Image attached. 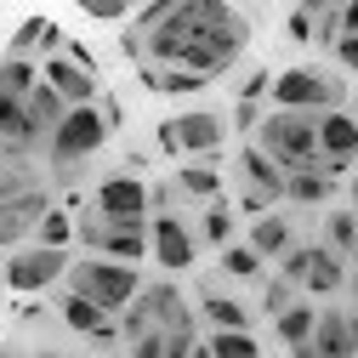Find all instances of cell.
Segmentation results:
<instances>
[{"mask_svg":"<svg viewBox=\"0 0 358 358\" xmlns=\"http://www.w3.org/2000/svg\"><path fill=\"white\" fill-rule=\"evenodd\" d=\"M188 52L176 57V69L182 74H199V80H216V74H228L245 46H250V23L234 12V6H222V0H194V29H188Z\"/></svg>","mask_w":358,"mask_h":358,"instance_id":"obj_1","label":"cell"},{"mask_svg":"<svg viewBox=\"0 0 358 358\" xmlns=\"http://www.w3.org/2000/svg\"><path fill=\"white\" fill-rule=\"evenodd\" d=\"M313 324H319V307H313V301H296L290 313H279V319H273V336H279L285 347H301V341L313 336Z\"/></svg>","mask_w":358,"mask_h":358,"instance_id":"obj_23","label":"cell"},{"mask_svg":"<svg viewBox=\"0 0 358 358\" xmlns=\"http://www.w3.org/2000/svg\"><path fill=\"white\" fill-rule=\"evenodd\" d=\"M69 250H46V245H23L6 256V267H0V279H6L17 296H40V290H52L57 279H69Z\"/></svg>","mask_w":358,"mask_h":358,"instance_id":"obj_7","label":"cell"},{"mask_svg":"<svg viewBox=\"0 0 358 358\" xmlns=\"http://www.w3.org/2000/svg\"><path fill=\"white\" fill-rule=\"evenodd\" d=\"M74 239L92 250V256H103V262H143L148 256V222H114V216H97L92 205H85L80 216H74Z\"/></svg>","mask_w":358,"mask_h":358,"instance_id":"obj_6","label":"cell"},{"mask_svg":"<svg viewBox=\"0 0 358 358\" xmlns=\"http://www.w3.org/2000/svg\"><path fill=\"white\" fill-rule=\"evenodd\" d=\"M285 29H290V40H296V46H313V6H290Z\"/></svg>","mask_w":358,"mask_h":358,"instance_id":"obj_36","label":"cell"},{"mask_svg":"<svg viewBox=\"0 0 358 358\" xmlns=\"http://www.w3.org/2000/svg\"><path fill=\"white\" fill-rule=\"evenodd\" d=\"M34 358H69V352H52V347H40V352H34Z\"/></svg>","mask_w":358,"mask_h":358,"instance_id":"obj_42","label":"cell"},{"mask_svg":"<svg viewBox=\"0 0 358 358\" xmlns=\"http://www.w3.org/2000/svg\"><path fill=\"white\" fill-rule=\"evenodd\" d=\"M245 245H250L262 262H267V256H285V250H290V222H285V216H256V228H250Z\"/></svg>","mask_w":358,"mask_h":358,"instance_id":"obj_20","label":"cell"},{"mask_svg":"<svg viewBox=\"0 0 358 358\" xmlns=\"http://www.w3.org/2000/svg\"><path fill=\"white\" fill-rule=\"evenodd\" d=\"M330 176H319V171H296V176H285V199H296V205H324L330 199Z\"/></svg>","mask_w":358,"mask_h":358,"instance_id":"obj_26","label":"cell"},{"mask_svg":"<svg viewBox=\"0 0 358 358\" xmlns=\"http://www.w3.org/2000/svg\"><path fill=\"white\" fill-rule=\"evenodd\" d=\"M188 358H210V347H205V341H199V347H194V352H188Z\"/></svg>","mask_w":358,"mask_h":358,"instance_id":"obj_43","label":"cell"},{"mask_svg":"<svg viewBox=\"0 0 358 358\" xmlns=\"http://www.w3.org/2000/svg\"><path fill=\"white\" fill-rule=\"evenodd\" d=\"M40 80H46L52 92L63 97V108H92V103L103 97V85H97V74H92V69H80V63H69L63 52H57L52 63H40Z\"/></svg>","mask_w":358,"mask_h":358,"instance_id":"obj_15","label":"cell"},{"mask_svg":"<svg viewBox=\"0 0 358 358\" xmlns=\"http://www.w3.org/2000/svg\"><path fill=\"white\" fill-rule=\"evenodd\" d=\"M341 285H347V267H341V256L319 245V256H313V267H307V290H313V296H336Z\"/></svg>","mask_w":358,"mask_h":358,"instance_id":"obj_21","label":"cell"},{"mask_svg":"<svg viewBox=\"0 0 358 358\" xmlns=\"http://www.w3.org/2000/svg\"><path fill=\"white\" fill-rule=\"evenodd\" d=\"M352 245H358V210H330L324 216V250L352 256Z\"/></svg>","mask_w":358,"mask_h":358,"instance_id":"obj_27","label":"cell"},{"mask_svg":"<svg viewBox=\"0 0 358 358\" xmlns=\"http://www.w3.org/2000/svg\"><path fill=\"white\" fill-rule=\"evenodd\" d=\"M347 194H352V205H358V171H352V176H347Z\"/></svg>","mask_w":358,"mask_h":358,"instance_id":"obj_41","label":"cell"},{"mask_svg":"<svg viewBox=\"0 0 358 358\" xmlns=\"http://www.w3.org/2000/svg\"><path fill=\"white\" fill-rule=\"evenodd\" d=\"M222 273H228V279H256L262 273V256L250 245H222Z\"/></svg>","mask_w":358,"mask_h":358,"instance_id":"obj_30","label":"cell"},{"mask_svg":"<svg viewBox=\"0 0 358 358\" xmlns=\"http://www.w3.org/2000/svg\"><path fill=\"white\" fill-rule=\"evenodd\" d=\"M92 210L114 222H148V182L143 176H108V182H97Z\"/></svg>","mask_w":358,"mask_h":358,"instance_id":"obj_14","label":"cell"},{"mask_svg":"<svg viewBox=\"0 0 358 358\" xmlns=\"http://www.w3.org/2000/svg\"><path fill=\"white\" fill-rule=\"evenodd\" d=\"M352 324H358V307H352Z\"/></svg>","mask_w":358,"mask_h":358,"instance_id":"obj_45","label":"cell"},{"mask_svg":"<svg viewBox=\"0 0 358 358\" xmlns=\"http://www.w3.org/2000/svg\"><path fill=\"white\" fill-rule=\"evenodd\" d=\"M205 347H210V358H262V347H256L250 330H216Z\"/></svg>","mask_w":358,"mask_h":358,"instance_id":"obj_29","label":"cell"},{"mask_svg":"<svg viewBox=\"0 0 358 358\" xmlns=\"http://www.w3.org/2000/svg\"><path fill=\"white\" fill-rule=\"evenodd\" d=\"M40 85V63H23V57H0V143L17 131L23 120V103Z\"/></svg>","mask_w":358,"mask_h":358,"instance_id":"obj_11","label":"cell"},{"mask_svg":"<svg viewBox=\"0 0 358 358\" xmlns=\"http://www.w3.org/2000/svg\"><path fill=\"white\" fill-rule=\"evenodd\" d=\"M148 250H154V262L165 273H182L194 262V250H199V239L188 234V222L171 210V216H148Z\"/></svg>","mask_w":358,"mask_h":358,"instance_id":"obj_13","label":"cell"},{"mask_svg":"<svg viewBox=\"0 0 358 358\" xmlns=\"http://www.w3.org/2000/svg\"><path fill=\"white\" fill-rule=\"evenodd\" d=\"M256 148L273 159L285 176H296V171H319V114H285V108H267V120L256 125Z\"/></svg>","mask_w":358,"mask_h":358,"instance_id":"obj_2","label":"cell"},{"mask_svg":"<svg viewBox=\"0 0 358 358\" xmlns=\"http://www.w3.org/2000/svg\"><path fill=\"white\" fill-rule=\"evenodd\" d=\"M159 148H165L171 159H182V154L210 159V154L222 148V114H210V108H188V114L165 120V125H159Z\"/></svg>","mask_w":358,"mask_h":358,"instance_id":"obj_8","label":"cell"},{"mask_svg":"<svg viewBox=\"0 0 358 358\" xmlns=\"http://www.w3.org/2000/svg\"><path fill=\"white\" fill-rule=\"evenodd\" d=\"M358 159V114L336 108L319 114V165H352Z\"/></svg>","mask_w":358,"mask_h":358,"instance_id":"obj_16","label":"cell"},{"mask_svg":"<svg viewBox=\"0 0 358 358\" xmlns=\"http://www.w3.org/2000/svg\"><path fill=\"white\" fill-rule=\"evenodd\" d=\"M148 330H154V324H148V313H143V307H125V336H131V341H143Z\"/></svg>","mask_w":358,"mask_h":358,"instance_id":"obj_38","label":"cell"},{"mask_svg":"<svg viewBox=\"0 0 358 358\" xmlns=\"http://www.w3.org/2000/svg\"><path fill=\"white\" fill-rule=\"evenodd\" d=\"M313 40H341V6H313Z\"/></svg>","mask_w":358,"mask_h":358,"instance_id":"obj_34","label":"cell"},{"mask_svg":"<svg viewBox=\"0 0 358 358\" xmlns=\"http://www.w3.org/2000/svg\"><path fill=\"white\" fill-rule=\"evenodd\" d=\"M57 46H63V29H57L52 17H23V23H17V34H12V52H6V57L34 63V52H40V57L52 63V57H57Z\"/></svg>","mask_w":358,"mask_h":358,"instance_id":"obj_17","label":"cell"},{"mask_svg":"<svg viewBox=\"0 0 358 358\" xmlns=\"http://www.w3.org/2000/svg\"><path fill=\"white\" fill-rule=\"evenodd\" d=\"M103 143H108L103 108H97V103H92V108H69L63 125L46 137V165H52V176H74V165H85Z\"/></svg>","mask_w":358,"mask_h":358,"instance_id":"obj_5","label":"cell"},{"mask_svg":"<svg viewBox=\"0 0 358 358\" xmlns=\"http://www.w3.org/2000/svg\"><path fill=\"white\" fill-rule=\"evenodd\" d=\"M290 307H296V285L273 279V285L262 290V313H267V319H279V313H290Z\"/></svg>","mask_w":358,"mask_h":358,"instance_id":"obj_33","label":"cell"},{"mask_svg":"<svg viewBox=\"0 0 358 358\" xmlns=\"http://www.w3.org/2000/svg\"><path fill=\"white\" fill-rule=\"evenodd\" d=\"M290 358H358V324H352V313L324 307L319 324H313V336L301 347H290Z\"/></svg>","mask_w":358,"mask_h":358,"instance_id":"obj_9","label":"cell"},{"mask_svg":"<svg viewBox=\"0 0 358 358\" xmlns=\"http://www.w3.org/2000/svg\"><path fill=\"white\" fill-rule=\"evenodd\" d=\"M273 108L285 114H336L347 108V85L330 74V69H313V63H296L285 74H273Z\"/></svg>","mask_w":358,"mask_h":358,"instance_id":"obj_4","label":"cell"},{"mask_svg":"<svg viewBox=\"0 0 358 358\" xmlns=\"http://www.w3.org/2000/svg\"><path fill=\"white\" fill-rule=\"evenodd\" d=\"M341 34H358V0H352V6H341Z\"/></svg>","mask_w":358,"mask_h":358,"instance_id":"obj_40","label":"cell"},{"mask_svg":"<svg viewBox=\"0 0 358 358\" xmlns=\"http://www.w3.org/2000/svg\"><path fill=\"white\" fill-rule=\"evenodd\" d=\"M69 296L80 301H92L97 313H125L131 301L143 296V279H137V267H125V262H103V256H85V262H69Z\"/></svg>","mask_w":358,"mask_h":358,"instance_id":"obj_3","label":"cell"},{"mask_svg":"<svg viewBox=\"0 0 358 358\" xmlns=\"http://www.w3.org/2000/svg\"><path fill=\"white\" fill-rule=\"evenodd\" d=\"M34 188H40L34 159H23V154H12V148H0V205H6V199H23V194H34Z\"/></svg>","mask_w":358,"mask_h":358,"instance_id":"obj_18","label":"cell"},{"mask_svg":"<svg viewBox=\"0 0 358 358\" xmlns=\"http://www.w3.org/2000/svg\"><path fill=\"white\" fill-rule=\"evenodd\" d=\"M313 256H319V245H290V250L279 256V262H285V273H279V279H285V285H307Z\"/></svg>","mask_w":358,"mask_h":358,"instance_id":"obj_31","label":"cell"},{"mask_svg":"<svg viewBox=\"0 0 358 358\" xmlns=\"http://www.w3.org/2000/svg\"><path fill=\"white\" fill-rule=\"evenodd\" d=\"M239 171H245V194H239V205H245V210H262V216H273V199H285V171L267 159L256 143L239 154Z\"/></svg>","mask_w":358,"mask_h":358,"instance_id":"obj_10","label":"cell"},{"mask_svg":"<svg viewBox=\"0 0 358 358\" xmlns=\"http://www.w3.org/2000/svg\"><path fill=\"white\" fill-rule=\"evenodd\" d=\"M57 307H63V324H69V330H80V336H97V341H114V319H108V313H97L92 301L63 296Z\"/></svg>","mask_w":358,"mask_h":358,"instance_id":"obj_19","label":"cell"},{"mask_svg":"<svg viewBox=\"0 0 358 358\" xmlns=\"http://www.w3.org/2000/svg\"><path fill=\"white\" fill-rule=\"evenodd\" d=\"M336 63L358 74V34H341V40H336Z\"/></svg>","mask_w":358,"mask_h":358,"instance_id":"obj_37","label":"cell"},{"mask_svg":"<svg viewBox=\"0 0 358 358\" xmlns=\"http://www.w3.org/2000/svg\"><path fill=\"white\" fill-rule=\"evenodd\" d=\"M205 319H210L216 330H250V313H245V301L222 296L216 285H205Z\"/></svg>","mask_w":358,"mask_h":358,"instance_id":"obj_22","label":"cell"},{"mask_svg":"<svg viewBox=\"0 0 358 358\" xmlns=\"http://www.w3.org/2000/svg\"><path fill=\"white\" fill-rule=\"evenodd\" d=\"M176 188H182L188 199H216V194H222V176H216L210 159H194V165L176 171Z\"/></svg>","mask_w":358,"mask_h":358,"instance_id":"obj_24","label":"cell"},{"mask_svg":"<svg viewBox=\"0 0 358 358\" xmlns=\"http://www.w3.org/2000/svg\"><path fill=\"white\" fill-rule=\"evenodd\" d=\"M143 85H148V92H165V97H188V92H205L210 80L182 74V69H143Z\"/></svg>","mask_w":358,"mask_h":358,"instance_id":"obj_25","label":"cell"},{"mask_svg":"<svg viewBox=\"0 0 358 358\" xmlns=\"http://www.w3.org/2000/svg\"><path fill=\"white\" fill-rule=\"evenodd\" d=\"M234 120H239V131H256V125L267 120V108H262V103H239V108H234Z\"/></svg>","mask_w":358,"mask_h":358,"instance_id":"obj_39","label":"cell"},{"mask_svg":"<svg viewBox=\"0 0 358 358\" xmlns=\"http://www.w3.org/2000/svg\"><path fill=\"white\" fill-rule=\"evenodd\" d=\"M347 262H352V267H358V245H352V256H347Z\"/></svg>","mask_w":358,"mask_h":358,"instance_id":"obj_44","label":"cell"},{"mask_svg":"<svg viewBox=\"0 0 358 358\" xmlns=\"http://www.w3.org/2000/svg\"><path fill=\"white\" fill-rule=\"evenodd\" d=\"M205 239L210 245H234V210L222 199H210V210H205Z\"/></svg>","mask_w":358,"mask_h":358,"instance_id":"obj_32","label":"cell"},{"mask_svg":"<svg viewBox=\"0 0 358 358\" xmlns=\"http://www.w3.org/2000/svg\"><path fill=\"white\" fill-rule=\"evenodd\" d=\"M46 210H52V194H46V188H34V194H23V199H6V205H0V250L34 245V228L46 222Z\"/></svg>","mask_w":358,"mask_h":358,"instance_id":"obj_12","label":"cell"},{"mask_svg":"<svg viewBox=\"0 0 358 358\" xmlns=\"http://www.w3.org/2000/svg\"><path fill=\"white\" fill-rule=\"evenodd\" d=\"M69 239H74V216H69L63 205H52L46 222L34 228V245H46V250H69Z\"/></svg>","mask_w":358,"mask_h":358,"instance_id":"obj_28","label":"cell"},{"mask_svg":"<svg viewBox=\"0 0 358 358\" xmlns=\"http://www.w3.org/2000/svg\"><path fill=\"white\" fill-rule=\"evenodd\" d=\"M80 12L92 17V23H125V17H131V6H120V0H85Z\"/></svg>","mask_w":358,"mask_h":358,"instance_id":"obj_35","label":"cell"}]
</instances>
